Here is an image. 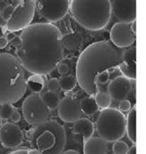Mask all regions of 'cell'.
Listing matches in <instances>:
<instances>
[{"mask_svg": "<svg viewBox=\"0 0 146 154\" xmlns=\"http://www.w3.org/2000/svg\"><path fill=\"white\" fill-rule=\"evenodd\" d=\"M62 154H80V152H78L74 149H69V150H66L64 151Z\"/></svg>", "mask_w": 146, "mask_h": 154, "instance_id": "74e56055", "label": "cell"}, {"mask_svg": "<svg viewBox=\"0 0 146 154\" xmlns=\"http://www.w3.org/2000/svg\"><path fill=\"white\" fill-rule=\"evenodd\" d=\"M130 29H131V31L133 32V34H135V35H136V20L132 21V23H130Z\"/></svg>", "mask_w": 146, "mask_h": 154, "instance_id": "8d00e7d4", "label": "cell"}, {"mask_svg": "<svg viewBox=\"0 0 146 154\" xmlns=\"http://www.w3.org/2000/svg\"><path fill=\"white\" fill-rule=\"evenodd\" d=\"M82 35L78 32H71L69 34H66L65 35H62L61 37V43L63 48L70 50V51H76L80 49V48L82 45Z\"/></svg>", "mask_w": 146, "mask_h": 154, "instance_id": "ac0fdd59", "label": "cell"}, {"mask_svg": "<svg viewBox=\"0 0 146 154\" xmlns=\"http://www.w3.org/2000/svg\"><path fill=\"white\" fill-rule=\"evenodd\" d=\"M47 88H48V91H50V92H55V93L57 92L60 88L58 80L55 78L50 79L47 82Z\"/></svg>", "mask_w": 146, "mask_h": 154, "instance_id": "4316f807", "label": "cell"}, {"mask_svg": "<svg viewBox=\"0 0 146 154\" xmlns=\"http://www.w3.org/2000/svg\"><path fill=\"white\" fill-rule=\"evenodd\" d=\"M58 71L59 74L67 75V74H68V72H70V67L67 64H65V63H60L58 66Z\"/></svg>", "mask_w": 146, "mask_h": 154, "instance_id": "4dcf8cb0", "label": "cell"}, {"mask_svg": "<svg viewBox=\"0 0 146 154\" xmlns=\"http://www.w3.org/2000/svg\"><path fill=\"white\" fill-rule=\"evenodd\" d=\"M35 3L41 15L50 23H58L62 20L70 9L68 0H39Z\"/></svg>", "mask_w": 146, "mask_h": 154, "instance_id": "9c48e42d", "label": "cell"}, {"mask_svg": "<svg viewBox=\"0 0 146 154\" xmlns=\"http://www.w3.org/2000/svg\"><path fill=\"white\" fill-rule=\"evenodd\" d=\"M15 35L13 34V32H7V35H6V39H7V42H9V41H13L14 39H15Z\"/></svg>", "mask_w": 146, "mask_h": 154, "instance_id": "e575fe53", "label": "cell"}, {"mask_svg": "<svg viewBox=\"0 0 146 154\" xmlns=\"http://www.w3.org/2000/svg\"><path fill=\"white\" fill-rule=\"evenodd\" d=\"M58 82L60 88L65 92L71 91L77 85L76 77H74L73 75H63L60 80H58Z\"/></svg>", "mask_w": 146, "mask_h": 154, "instance_id": "cb8c5ba5", "label": "cell"}, {"mask_svg": "<svg viewBox=\"0 0 146 154\" xmlns=\"http://www.w3.org/2000/svg\"><path fill=\"white\" fill-rule=\"evenodd\" d=\"M122 62V51L108 41L94 42L80 55L76 64V80L89 95L99 91L96 76L102 72H113Z\"/></svg>", "mask_w": 146, "mask_h": 154, "instance_id": "7a4b0ae2", "label": "cell"}, {"mask_svg": "<svg viewBox=\"0 0 146 154\" xmlns=\"http://www.w3.org/2000/svg\"><path fill=\"white\" fill-rule=\"evenodd\" d=\"M0 154H3V153H2V151H1V149H0Z\"/></svg>", "mask_w": 146, "mask_h": 154, "instance_id": "b9f144b4", "label": "cell"}, {"mask_svg": "<svg viewBox=\"0 0 146 154\" xmlns=\"http://www.w3.org/2000/svg\"><path fill=\"white\" fill-rule=\"evenodd\" d=\"M127 154H136V146L133 145L132 147L129 148V150H128Z\"/></svg>", "mask_w": 146, "mask_h": 154, "instance_id": "d590c367", "label": "cell"}, {"mask_svg": "<svg viewBox=\"0 0 146 154\" xmlns=\"http://www.w3.org/2000/svg\"><path fill=\"white\" fill-rule=\"evenodd\" d=\"M136 107H133L129 112L126 119V132L129 139L135 145L136 143Z\"/></svg>", "mask_w": 146, "mask_h": 154, "instance_id": "d6986e66", "label": "cell"}, {"mask_svg": "<svg viewBox=\"0 0 146 154\" xmlns=\"http://www.w3.org/2000/svg\"><path fill=\"white\" fill-rule=\"evenodd\" d=\"M13 10H14V7H13V6L7 5V6L2 10V13H1L2 19L7 21V20L11 18V16H12Z\"/></svg>", "mask_w": 146, "mask_h": 154, "instance_id": "83f0119b", "label": "cell"}, {"mask_svg": "<svg viewBox=\"0 0 146 154\" xmlns=\"http://www.w3.org/2000/svg\"><path fill=\"white\" fill-rule=\"evenodd\" d=\"M128 150H129V146L125 141L118 140L114 142L113 154H127Z\"/></svg>", "mask_w": 146, "mask_h": 154, "instance_id": "d4e9b609", "label": "cell"}, {"mask_svg": "<svg viewBox=\"0 0 146 154\" xmlns=\"http://www.w3.org/2000/svg\"><path fill=\"white\" fill-rule=\"evenodd\" d=\"M8 42L7 41V39L5 37L0 38V48H4L7 46Z\"/></svg>", "mask_w": 146, "mask_h": 154, "instance_id": "836d02e7", "label": "cell"}, {"mask_svg": "<svg viewBox=\"0 0 146 154\" xmlns=\"http://www.w3.org/2000/svg\"><path fill=\"white\" fill-rule=\"evenodd\" d=\"M96 130L106 142L120 140L126 133V116L117 109H105L96 120Z\"/></svg>", "mask_w": 146, "mask_h": 154, "instance_id": "8992f818", "label": "cell"}, {"mask_svg": "<svg viewBox=\"0 0 146 154\" xmlns=\"http://www.w3.org/2000/svg\"><path fill=\"white\" fill-rule=\"evenodd\" d=\"M123 76L130 80L136 79V48L131 47L122 52V62L118 66Z\"/></svg>", "mask_w": 146, "mask_h": 154, "instance_id": "9a60e30c", "label": "cell"}, {"mask_svg": "<svg viewBox=\"0 0 146 154\" xmlns=\"http://www.w3.org/2000/svg\"><path fill=\"white\" fill-rule=\"evenodd\" d=\"M106 154H112V153H106Z\"/></svg>", "mask_w": 146, "mask_h": 154, "instance_id": "7bdbcfd3", "label": "cell"}, {"mask_svg": "<svg viewBox=\"0 0 146 154\" xmlns=\"http://www.w3.org/2000/svg\"><path fill=\"white\" fill-rule=\"evenodd\" d=\"M61 32L52 23H35L22 30L17 58L29 72L46 75L64 59Z\"/></svg>", "mask_w": 146, "mask_h": 154, "instance_id": "6da1fadb", "label": "cell"}, {"mask_svg": "<svg viewBox=\"0 0 146 154\" xmlns=\"http://www.w3.org/2000/svg\"><path fill=\"white\" fill-rule=\"evenodd\" d=\"M131 109V104L130 101L128 100H124L119 101V105H118V111L121 112H130Z\"/></svg>", "mask_w": 146, "mask_h": 154, "instance_id": "f546056e", "label": "cell"}, {"mask_svg": "<svg viewBox=\"0 0 146 154\" xmlns=\"http://www.w3.org/2000/svg\"><path fill=\"white\" fill-rule=\"evenodd\" d=\"M109 77H110V74H109V72L107 71L100 72L96 76V83L97 84H101V85H104V84L108 82Z\"/></svg>", "mask_w": 146, "mask_h": 154, "instance_id": "f1b7e54d", "label": "cell"}, {"mask_svg": "<svg viewBox=\"0 0 146 154\" xmlns=\"http://www.w3.org/2000/svg\"><path fill=\"white\" fill-rule=\"evenodd\" d=\"M27 138L33 149L42 154H62L67 136L64 127L57 121L49 120L43 125L33 126L27 132Z\"/></svg>", "mask_w": 146, "mask_h": 154, "instance_id": "5b68a950", "label": "cell"}, {"mask_svg": "<svg viewBox=\"0 0 146 154\" xmlns=\"http://www.w3.org/2000/svg\"><path fill=\"white\" fill-rule=\"evenodd\" d=\"M58 116L65 123H75L81 118L82 109L80 100L72 96H66L58 107Z\"/></svg>", "mask_w": 146, "mask_h": 154, "instance_id": "8fae6325", "label": "cell"}, {"mask_svg": "<svg viewBox=\"0 0 146 154\" xmlns=\"http://www.w3.org/2000/svg\"><path fill=\"white\" fill-rule=\"evenodd\" d=\"M41 97H42L43 101L44 102V104L47 106V108L49 109H57L60 103L59 96L55 92H50V91L44 92V93H43V95H41Z\"/></svg>", "mask_w": 146, "mask_h": 154, "instance_id": "44dd1931", "label": "cell"}, {"mask_svg": "<svg viewBox=\"0 0 146 154\" xmlns=\"http://www.w3.org/2000/svg\"><path fill=\"white\" fill-rule=\"evenodd\" d=\"M3 125V119L0 117V127H1V125Z\"/></svg>", "mask_w": 146, "mask_h": 154, "instance_id": "60d3db41", "label": "cell"}, {"mask_svg": "<svg viewBox=\"0 0 146 154\" xmlns=\"http://www.w3.org/2000/svg\"><path fill=\"white\" fill-rule=\"evenodd\" d=\"M70 10L77 23L90 31L102 30L111 18L109 0H71Z\"/></svg>", "mask_w": 146, "mask_h": 154, "instance_id": "277c9868", "label": "cell"}, {"mask_svg": "<svg viewBox=\"0 0 146 154\" xmlns=\"http://www.w3.org/2000/svg\"><path fill=\"white\" fill-rule=\"evenodd\" d=\"M22 113L26 123L31 126L43 125L50 118V111L43 101L41 95L31 94L22 103Z\"/></svg>", "mask_w": 146, "mask_h": 154, "instance_id": "52a82bcc", "label": "cell"}, {"mask_svg": "<svg viewBox=\"0 0 146 154\" xmlns=\"http://www.w3.org/2000/svg\"><path fill=\"white\" fill-rule=\"evenodd\" d=\"M132 88L131 80L125 76H118L108 85V94L115 100L121 101L127 100Z\"/></svg>", "mask_w": 146, "mask_h": 154, "instance_id": "5bb4252c", "label": "cell"}, {"mask_svg": "<svg viewBox=\"0 0 146 154\" xmlns=\"http://www.w3.org/2000/svg\"><path fill=\"white\" fill-rule=\"evenodd\" d=\"M111 12L123 23H131L136 20V5L135 0H115L110 1Z\"/></svg>", "mask_w": 146, "mask_h": 154, "instance_id": "7c38bea8", "label": "cell"}, {"mask_svg": "<svg viewBox=\"0 0 146 154\" xmlns=\"http://www.w3.org/2000/svg\"><path fill=\"white\" fill-rule=\"evenodd\" d=\"M27 87H30L33 94H38L44 87V81L41 75L33 74L27 81Z\"/></svg>", "mask_w": 146, "mask_h": 154, "instance_id": "7402d4cb", "label": "cell"}, {"mask_svg": "<svg viewBox=\"0 0 146 154\" xmlns=\"http://www.w3.org/2000/svg\"><path fill=\"white\" fill-rule=\"evenodd\" d=\"M10 119L15 124L18 123V122H19V120H20V114H19V112L17 111V109H14V112H13L12 115H11Z\"/></svg>", "mask_w": 146, "mask_h": 154, "instance_id": "1f68e13d", "label": "cell"}, {"mask_svg": "<svg viewBox=\"0 0 146 154\" xmlns=\"http://www.w3.org/2000/svg\"><path fill=\"white\" fill-rule=\"evenodd\" d=\"M5 35V30L3 26H0V38H2L3 35Z\"/></svg>", "mask_w": 146, "mask_h": 154, "instance_id": "ab89813d", "label": "cell"}, {"mask_svg": "<svg viewBox=\"0 0 146 154\" xmlns=\"http://www.w3.org/2000/svg\"><path fill=\"white\" fill-rule=\"evenodd\" d=\"M94 100L98 108L102 109H108L112 101V98L109 96V94L106 92H103V91H98L94 96Z\"/></svg>", "mask_w": 146, "mask_h": 154, "instance_id": "603a6c76", "label": "cell"}, {"mask_svg": "<svg viewBox=\"0 0 146 154\" xmlns=\"http://www.w3.org/2000/svg\"><path fill=\"white\" fill-rule=\"evenodd\" d=\"M81 103V109L82 112L88 116H93L98 111V106L95 102L94 97V96H88L83 97L80 101Z\"/></svg>", "mask_w": 146, "mask_h": 154, "instance_id": "ffe728a7", "label": "cell"}, {"mask_svg": "<svg viewBox=\"0 0 146 154\" xmlns=\"http://www.w3.org/2000/svg\"><path fill=\"white\" fill-rule=\"evenodd\" d=\"M35 8L36 3L34 0L19 1L16 7H14L12 16L7 21L6 28L10 32L24 30L31 25L34 17Z\"/></svg>", "mask_w": 146, "mask_h": 154, "instance_id": "ba28073f", "label": "cell"}, {"mask_svg": "<svg viewBox=\"0 0 146 154\" xmlns=\"http://www.w3.org/2000/svg\"><path fill=\"white\" fill-rule=\"evenodd\" d=\"M107 142L101 137H91L84 140L83 154H106Z\"/></svg>", "mask_w": 146, "mask_h": 154, "instance_id": "2e32d148", "label": "cell"}, {"mask_svg": "<svg viewBox=\"0 0 146 154\" xmlns=\"http://www.w3.org/2000/svg\"><path fill=\"white\" fill-rule=\"evenodd\" d=\"M26 91L27 80L18 58L0 53V106L18 102Z\"/></svg>", "mask_w": 146, "mask_h": 154, "instance_id": "3957f363", "label": "cell"}, {"mask_svg": "<svg viewBox=\"0 0 146 154\" xmlns=\"http://www.w3.org/2000/svg\"><path fill=\"white\" fill-rule=\"evenodd\" d=\"M72 132L76 135H82L84 140L93 137L94 133V125L92 121L87 118H80L74 123Z\"/></svg>", "mask_w": 146, "mask_h": 154, "instance_id": "e0dca14e", "label": "cell"}, {"mask_svg": "<svg viewBox=\"0 0 146 154\" xmlns=\"http://www.w3.org/2000/svg\"><path fill=\"white\" fill-rule=\"evenodd\" d=\"M14 107L12 104H3L1 105V109H0V114H1L2 119H8L12 115L14 112Z\"/></svg>", "mask_w": 146, "mask_h": 154, "instance_id": "484cf974", "label": "cell"}, {"mask_svg": "<svg viewBox=\"0 0 146 154\" xmlns=\"http://www.w3.org/2000/svg\"><path fill=\"white\" fill-rule=\"evenodd\" d=\"M28 153H29V154H42V153L39 152L38 150L33 149H29V150H28Z\"/></svg>", "mask_w": 146, "mask_h": 154, "instance_id": "f35d334b", "label": "cell"}, {"mask_svg": "<svg viewBox=\"0 0 146 154\" xmlns=\"http://www.w3.org/2000/svg\"><path fill=\"white\" fill-rule=\"evenodd\" d=\"M110 39L116 48H124L132 46L136 36L131 31L130 23H117L110 30Z\"/></svg>", "mask_w": 146, "mask_h": 154, "instance_id": "30bf717a", "label": "cell"}, {"mask_svg": "<svg viewBox=\"0 0 146 154\" xmlns=\"http://www.w3.org/2000/svg\"><path fill=\"white\" fill-rule=\"evenodd\" d=\"M0 141L7 149L18 148L23 142V132L16 124L7 122L0 127Z\"/></svg>", "mask_w": 146, "mask_h": 154, "instance_id": "4fadbf2b", "label": "cell"}, {"mask_svg": "<svg viewBox=\"0 0 146 154\" xmlns=\"http://www.w3.org/2000/svg\"><path fill=\"white\" fill-rule=\"evenodd\" d=\"M28 150L27 149H17V150H14L12 152H10L8 154H29L28 153Z\"/></svg>", "mask_w": 146, "mask_h": 154, "instance_id": "d6a6232c", "label": "cell"}]
</instances>
